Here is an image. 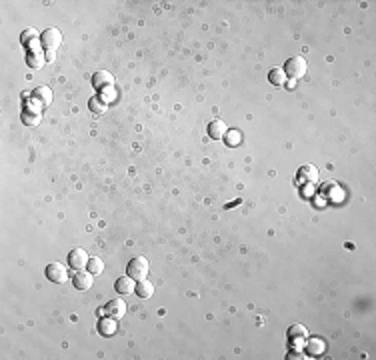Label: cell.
<instances>
[{
	"instance_id": "obj_2",
	"label": "cell",
	"mask_w": 376,
	"mask_h": 360,
	"mask_svg": "<svg viewBox=\"0 0 376 360\" xmlns=\"http://www.w3.org/2000/svg\"><path fill=\"white\" fill-rule=\"evenodd\" d=\"M306 68H308V64H306V60L302 56H292V58H288L284 62V68L282 70H284L286 76H290L292 80H296V78H302L306 74Z\"/></svg>"
},
{
	"instance_id": "obj_22",
	"label": "cell",
	"mask_w": 376,
	"mask_h": 360,
	"mask_svg": "<svg viewBox=\"0 0 376 360\" xmlns=\"http://www.w3.org/2000/svg\"><path fill=\"white\" fill-rule=\"evenodd\" d=\"M86 268H88V272H92L94 276H98V274H102V270H104V260L98 258V256H92V258L88 260Z\"/></svg>"
},
{
	"instance_id": "obj_8",
	"label": "cell",
	"mask_w": 376,
	"mask_h": 360,
	"mask_svg": "<svg viewBox=\"0 0 376 360\" xmlns=\"http://www.w3.org/2000/svg\"><path fill=\"white\" fill-rule=\"evenodd\" d=\"M296 178L300 184H316L318 182V168L312 164H304V166H300Z\"/></svg>"
},
{
	"instance_id": "obj_21",
	"label": "cell",
	"mask_w": 376,
	"mask_h": 360,
	"mask_svg": "<svg viewBox=\"0 0 376 360\" xmlns=\"http://www.w3.org/2000/svg\"><path fill=\"white\" fill-rule=\"evenodd\" d=\"M306 344H308V354L310 356H320L322 352H324V342L320 340V338H312V340H306Z\"/></svg>"
},
{
	"instance_id": "obj_16",
	"label": "cell",
	"mask_w": 376,
	"mask_h": 360,
	"mask_svg": "<svg viewBox=\"0 0 376 360\" xmlns=\"http://www.w3.org/2000/svg\"><path fill=\"white\" fill-rule=\"evenodd\" d=\"M26 62H28V66H30V68H34V70L42 68V66H44V62H46V58H44V52H42L40 48H34V50H30V52H28V56H26Z\"/></svg>"
},
{
	"instance_id": "obj_9",
	"label": "cell",
	"mask_w": 376,
	"mask_h": 360,
	"mask_svg": "<svg viewBox=\"0 0 376 360\" xmlns=\"http://www.w3.org/2000/svg\"><path fill=\"white\" fill-rule=\"evenodd\" d=\"M92 86L96 90H106V88H112L114 86V76L110 74V72H104V70H100V72H94L92 74Z\"/></svg>"
},
{
	"instance_id": "obj_24",
	"label": "cell",
	"mask_w": 376,
	"mask_h": 360,
	"mask_svg": "<svg viewBox=\"0 0 376 360\" xmlns=\"http://www.w3.org/2000/svg\"><path fill=\"white\" fill-rule=\"evenodd\" d=\"M100 98H102V100H104L106 104H108L110 100H114V98H116V92H114V86H112V88L102 90V92H100Z\"/></svg>"
},
{
	"instance_id": "obj_17",
	"label": "cell",
	"mask_w": 376,
	"mask_h": 360,
	"mask_svg": "<svg viewBox=\"0 0 376 360\" xmlns=\"http://www.w3.org/2000/svg\"><path fill=\"white\" fill-rule=\"evenodd\" d=\"M116 318H110V316H106V318H102L100 322H98V332L102 334V336H112L114 332H116Z\"/></svg>"
},
{
	"instance_id": "obj_1",
	"label": "cell",
	"mask_w": 376,
	"mask_h": 360,
	"mask_svg": "<svg viewBox=\"0 0 376 360\" xmlns=\"http://www.w3.org/2000/svg\"><path fill=\"white\" fill-rule=\"evenodd\" d=\"M148 260L144 258V256H136V258H132L130 262H128V266H126V274L130 276L132 280H144L146 276H148Z\"/></svg>"
},
{
	"instance_id": "obj_23",
	"label": "cell",
	"mask_w": 376,
	"mask_h": 360,
	"mask_svg": "<svg viewBox=\"0 0 376 360\" xmlns=\"http://www.w3.org/2000/svg\"><path fill=\"white\" fill-rule=\"evenodd\" d=\"M224 140L228 146H236V144H240L242 140V136H240V132L238 130H228L224 134Z\"/></svg>"
},
{
	"instance_id": "obj_6",
	"label": "cell",
	"mask_w": 376,
	"mask_h": 360,
	"mask_svg": "<svg viewBox=\"0 0 376 360\" xmlns=\"http://www.w3.org/2000/svg\"><path fill=\"white\" fill-rule=\"evenodd\" d=\"M40 108H42V104L32 98V102H28L26 108H24L22 122H24L26 126H36L38 122H40Z\"/></svg>"
},
{
	"instance_id": "obj_14",
	"label": "cell",
	"mask_w": 376,
	"mask_h": 360,
	"mask_svg": "<svg viewBox=\"0 0 376 360\" xmlns=\"http://www.w3.org/2000/svg\"><path fill=\"white\" fill-rule=\"evenodd\" d=\"M134 280H132L130 276L126 274V276H120L116 282H114V290L118 292V294H122V296H126V294H130L134 292Z\"/></svg>"
},
{
	"instance_id": "obj_10",
	"label": "cell",
	"mask_w": 376,
	"mask_h": 360,
	"mask_svg": "<svg viewBox=\"0 0 376 360\" xmlns=\"http://www.w3.org/2000/svg\"><path fill=\"white\" fill-rule=\"evenodd\" d=\"M72 284L78 290H90L94 284V274L88 270H76V276L72 278Z\"/></svg>"
},
{
	"instance_id": "obj_7",
	"label": "cell",
	"mask_w": 376,
	"mask_h": 360,
	"mask_svg": "<svg viewBox=\"0 0 376 360\" xmlns=\"http://www.w3.org/2000/svg\"><path fill=\"white\" fill-rule=\"evenodd\" d=\"M88 260H90V256L86 254L84 248H72L68 252V266L72 270H82L88 264Z\"/></svg>"
},
{
	"instance_id": "obj_19",
	"label": "cell",
	"mask_w": 376,
	"mask_h": 360,
	"mask_svg": "<svg viewBox=\"0 0 376 360\" xmlns=\"http://www.w3.org/2000/svg\"><path fill=\"white\" fill-rule=\"evenodd\" d=\"M134 292L140 296V298H151L152 292H154V284H152L151 280H138V284H136V288H134Z\"/></svg>"
},
{
	"instance_id": "obj_20",
	"label": "cell",
	"mask_w": 376,
	"mask_h": 360,
	"mask_svg": "<svg viewBox=\"0 0 376 360\" xmlns=\"http://www.w3.org/2000/svg\"><path fill=\"white\" fill-rule=\"evenodd\" d=\"M88 108L92 110L96 116H100V114H104V112H106V102H104L100 96H92V98H90V102H88Z\"/></svg>"
},
{
	"instance_id": "obj_18",
	"label": "cell",
	"mask_w": 376,
	"mask_h": 360,
	"mask_svg": "<svg viewBox=\"0 0 376 360\" xmlns=\"http://www.w3.org/2000/svg\"><path fill=\"white\" fill-rule=\"evenodd\" d=\"M268 82L272 86H284L286 84V74H284V70H282L280 66L270 68V72H268Z\"/></svg>"
},
{
	"instance_id": "obj_11",
	"label": "cell",
	"mask_w": 376,
	"mask_h": 360,
	"mask_svg": "<svg viewBox=\"0 0 376 360\" xmlns=\"http://www.w3.org/2000/svg\"><path fill=\"white\" fill-rule=\"evenodd\" d=\"M124 312H126V304H124V300H120V298L108 300V304L104 306V314L110 316V318H116V320L122 318Z\"/></svg>"
},
{
	"instance_id": "obj_4",
	"label": "cell",
	"mask_w": 376,
	"mask_h": 360,
	"mask_svg": "<svg viewBox=\"0 0 376 360\" xmlns=\"http://www.w3.org/2000/svg\"><path fill=\"white\" fill-rule=\"evenodd\" d=\"M308 340V330H306V326H302V324H292L290 328H288V342H290V348H298L300 350L302 346L306 344Z\"/></svg>"
},
{
	"instance_id": "obj_12",
	"label": "cell",
	"mask_w": 376,
	"mask_h": 360,
	"mask_svg": "<svg viewBox=\"0 0 376 360\" xmlns=\"http://www.w3.org/2000/svg\"><path fill=\"white\" fill-rule=\"evenodd\" d=\"M20 42H22L24 48L34 50V48H38V44H40V36H38V32L34 28H26V30H22V34H20Z\"/></svg>"
},
{
	"instance_id": "obj_15",
	"label": "cell",
	"mask_w": 376,
	"mask_h": 360,
	"mask_svg": "<svg viewBox=\"0 0 376 360\" xmlns=\"http://www.w3.org/2000/svg\"><path fill=\"white\" fill-rule=\"evenodd\" d=\"M32 98L40 102L42 106H50L52 104V90L48 88V86H38L34 92H32Z\"/></svg>"
},
{
	"instance_id": "obj_13",
	"label": "cell",
	"mask_w": 376,
	"mask_h": 360,
	"mask_svg": "<svg viewBox=\"0 0 376 360\" xmlns=\"http://www.w3.org/2000/svg\"><path fill=\"white\" fill-rule=\"evenodd\" d=\"M208 136L212 138V140H220V138H224V134L228 132V128H226L224 120H220V118H216V120H212L206 128Z\"/></svg>"
},
{
	"instance_id": "obj_25",
	"label": "cell",
	"mask_w": 376,
	"mask_h": 360,
	"mask_svg": "<svg viewBox=\"0 0 376 360\" xmlns=\"http://www.w3.org/2000/svg\"><path fill=\"white\" fill-rule=\"evenodd\" d=\"M46 60H48V62H52V60H54V52H48V54H46Z\"/></svg>"
},
{
	"instance_id": "obj_5",
	"label": "cell",
	"mask_w": 376,
	"mask_h": 360,
	"mask_svg": "<svg viewBox=\"0 0 376 360\" xmlns=\"http://www.w3.org/2000/svg\"><path fill=\"white\" fill-rule=\"evenodd\" d=\"M44 274H46V278H48L50 282H57V284H64V282L68 280V272H66V268H64L60 262L48 264L46 270H44Z\"/></svg>"
},
{
	"instance_id": "obj_3",
	"label": "cell",
	"mask_w": 376,
	"mask_h": 360,
	"mask_svg": "<svg viewBox=\"0 0 376 360\" xmlns=\"http://www.w3.org/2000/svg\"><path fill=\"white\" fill-rule=\"evenodd\" d=\"M40 44L46 48V52H54L62 44V32L58 28H46L44 34H40Z\"/></svg>"
}]
</instances>
